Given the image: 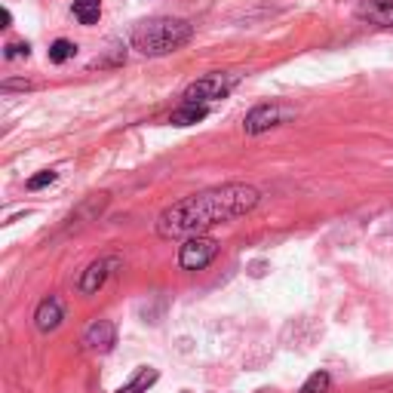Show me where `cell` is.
Returning a JSON list of instances; mask_svg holds the SVG:
<instances>
[{
    "label": "cell",
    "mask_w": 393,
    "mask_h": 393,
    "mask_svg": "<svg viewBox=\"0 0 393 393\" xmlns=\"http://www.w3.org/2000/svg\"><path fill=\"white\" fill-rule=\"evenodd\" d=\"M329 387H332V375H329V372H314V375L301 384V390H298V393H329Z\"/></svg>",
    "instance_id": "13"
},
{
    "label": "cell",
    "mask_w": 393,
    "mask_h": 393,
    "mask_svg": "<svg viewBox=\"0 0 393 393\" xmlns=\"http://www.w3.org/2000/svg\"><path fill=\"white\" fill-rule=\"evenodd\" d=\"M357 16L378 28H393V0H362Z\"/></svg>",
    "instance_id": "9"
},
{
    "label": "cell",
    "mask_w": 393,
    "mask_h": 393,
    "mask_svg": "<svg viewBox=\"0 0 393 393\" xmlns=\"http://www.w3.org/2000/svg\"><path fill=\"white\" fill-rule=\"evenodd\" d=\"M295 117V111L292 108H286V105H258V108H252L246 120H243V129H246L249 135H261V133H267V129H274V126H283L289 123V120Z\"/></svg>",
    "instance_id": "4"
},
{
    "label": "cell",
    "mask_w": 393,
    "mask_h": 393,
    "mask_svg": "<svg viewBox=\"0 0 393 393\" xmlns=\"http://www.w3.org/2000/svg\"><path fill=\"white\" fill-rule=\"evenodd\" d=\"M28 55V43H9L6 46V59H22Z\"/></svg>",
    "instance_id": "16"
},
{
    "label": "cell",
    "mask_w": 393,
    "mask_h": 393,
    "mask_svg": "<svg viewBox=\"0 0 393 393\" xmlns=\"http://www.w3.org/2000/svg\"><path fill=\"white\" fill-rule=\"evenodd\" d=\"M74 16H77L80 25H96L101 18V4L99 0H77L74 4Z\"/></svg>",
    "instance_id": "12"
},
{
    "label": "cell",
    "mask_w": 393,
    "mask_h": 393,
    "mask_svg": "<svg viewBox=\"0 0 393 393\" xmlns=\"http://www.w3.org/2000/svg\"><path fill=\"white\" fill-rule=\"evenodd\" d=\"M240 83V74L233 71H212L206 74V77L194 80L188 89H184V105H209L215 99H224L228 92Z\"/></svg>",
    "instance_id": "3"
},
{
    "label": "cell",
    "mask_w": 393,
    "mask_h": 393,
    "mask_svg": "<svg viewBox=\"0 0 393 393\" xmlns=\"http://www.w3.org/2000/svg\"><path fill=\"white\" fill-rule=\"evenodd\" d=\"M114 344H117V326L111 320H96L83 332V348L87 350L108 353V350H114Z\"/></svg>",
    "instance_id": "7"
},
{
    "label": "cell",
    "mask_w": 393,
    "mask_h": 393,
    "mask_svg": "<svg viewBox=\"0 0 393 393\" xmlns=\"http://www.w3.org/2000/svg\"><path fill=\"white\" fill-rule=\"evenodd\" d=\"M62 320H65V307H62V298L59 295H50V298H43V301L37 304L34 326L40 332H55L62 326Z\"/></svg>",
    "instance_id": "8"
},
{
    "label": "cell",
    "mask_w": 393,
    "mask_h": 393,
    "mask_svg": "<svg viewBox=\"0 0 393 393\" xmlns=\"http://www.w3.org/2000/svg\"><path fill=\"white\" fill-rule=\"evenodd\" d=\"M120 267V258L117 255H108V258H96L92 265L83 270L80 274V283H77V289L83 295H92V292H99L101 286H105V279L114 274V270Z\"/></svg>",
    "instance_id": "6"
},
{
    "label": "cell",
    "mask_w": 393,
    "mask_h": 393,
    "mask_svg": "<svg viewBox=\"0 0 393 393\" xmlns=\"http://www.w3.org/2000/svg\"><path fill=\"white\" fill-rule=\"evenodd\" d=\"M194 28L184 18H172V16H157V18H145L133 28V46L142 55H170L175 50H182L191 40Z\"/></svg>",
    "instance_id": "2"
},
{
    "label": "cell",
    "mask_w": 393,
    "mask_h": 393,
    "mask_svg": "<svg viewBox=\"0 0 393 393\" xmlns=\"http://www.w3.org/2000/svg\"><path fill=\"white\" fill-rule=\"evenodd\" d=\"M206 114H209V105H182L179 111H172L170 123L172 126H194V123H200V120H206Z\"/></svg>",
    "instance_id": "11"
},
{
    "label": "cell",
    "mask_w": 393,
    "mask_h": 393,
    "mask_svg": "<svg viewBox=\"0 0 393 393\" xmlns=\"http://www.w3.org/2000/svg\"><path fill=\"white\" fill-rule=\"evenodd\" d=\"M261 194L252 184H243V182L218 184V188L191 194L179 203L166 206L157 215V233L163 240H188V237H196V233H206L215 224L233 221L240 215L252 212Z\"/></svg>",
    "instance_id": "1"
},
{
    "label": "cell",
    "mask_w": 393,
    "mask_h": 393,
    "mask_svg": "<svg viewBox=\"0 0 393 393\" xmlns=\"http://www.w3.org/2000/svg\"><path fill=\"white\" fill-rule=\"evenodd\" d=\"M157 378H160V372L151 369V366H142V369H138L135 375L129 378L117 393H148V390H151V387L157 384Z\"/></svg>",
    "instance_id": "10"
},
{
    "label": "cell",
    "mask_w": 393,
    "mask_h": 393,
    "mask_svg": "<svg viewBox=\"0 0 393 393\" xmlns=\"http://www.w3.org/2000/svg\"><path fill=\"white\" fill-rule=\"evenodd\" d=\"M52 182H55V172L43 170V172H37V175L28 179V191H40V188H46V184H52Z\"/></svg>",
    "instance_id": "15"
},
{
    "label": "cell",
    "mask_w": 393,
    "mask_h": 393,
    "mask_svg": "<svg viewBox=\"0 0 393 393\" xmlns=\"http://www.w3.org/2000/svg\"><path fill=\"white\" fill-rule=\"evenodd\" d=\"M74 52H77V46H74L71 40H55L50 46V62L52 65H62V62H68Z\"/></svg>",
    "instance_id": "14"
},
{
    "label": "cell",
    "mask_w": 393,
    "mask_h": 393,
    "mask_svg": "<svg viewBox=\"0 0 393 393\" xmlns=\"http://www.w3.org/2000/svg\"><path fill=\"white\" fill-rule=\"evenodd\" d=\"M218 255V243L212 237H203V233H196V237H188L182 243L179 249V267L182 270H203L209 261Z\"/></svg>",
    "instance_id": "5"
},
{
    "label": "cell",
    "mask_w": 393,
    "mask_h": 393,
    "mask_svg": "<svg viewBox=\"0 0 393 393\" xmlns=\"http://www.w3.org/2000/svg\"><path fill=\"white\" fill-rule=\"evenodd\" d=\"M9 18H13V16H9V9H4V13H0V22H4V28L9 25Z\"/></svg>",
    "instance_id": "17"
}]
</instances>
